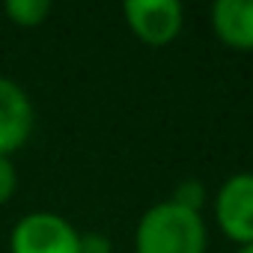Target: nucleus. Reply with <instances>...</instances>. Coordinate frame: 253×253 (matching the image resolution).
Masks as SVG:
<instances>
[{
    "label": "nucleus",
    "mask_w": 253,
    "mask_h": 253,
    "mask_svg": "<svg viewBox=\"0 0 253 253\" xmlns=\"http://www.w3.org/2000/svg\"><path fill=\"white\" fill-rule=\"evenodd\" d=\"M209 226L200 211L173 200L149 206L134 226V253H206Z\"/></svg>",
    "instance_id": "obj_1"
},
{
    "label": "nucleus",
    "mask_w": 253,
    "mask_h": 253,
    "mask_svg": "<svg viewBox=\"0 0 253 253\" xmlns=\"http://www.w3.org/2000/svg\"><path fill=\"white\" fill-rule=\"evenodd\" d=\"M81 229L57 211H27L9 232V253H78Z\"/></svg>",
    "instance_id": "obj_2"
},
{
    "label": "nucleus",
    "mask_w": 253,
    "mask_h": 253,
    "mask_svg": "<svg viewBox=\"0 0 253 253\" xmlns=\"http://www.w3.org/2000/svg\"><path fill=\"white\" fill-rule=\"evenodd\" d=\"M214 223L235 247L253 244V173H232L214 191Z\"/></svg>",
    "instance_id": "obj_3"
},
{
    "label": "nucleus",
    "mask_w": 253,
    "mask_h": 253,
    "mask_svg": "<svg viewBox=\"0 0 253 253\" xmlns=\"http://www.w3.org/2000/svg\"><path fill=\"white\" fill-rule=\"evenodd\" d=\"M128 30L149 48H167L185 24V9L179 0H128L122 6Z\"/></svg>",
    "instance_id": "obj_4"
},
{
    "label": "nucleus",
    "mask_w": 253,
    "mask_h": 253,
    "mask_svg": "<svg viewBox=\"0 0 253 253\" xmlns=\"http://www.w3.org/2000/svg\"><path fill=\"white\" fill-rule=\"evenodd\" d=\"M36 128V107L21 84L0 78V158H15Z\"/></svg>",
    "instance_id": "obj_5"
},
{
    "label": "nucleus",
    "mask_w": 253,
    "mask_h": 253,
    "mask_svg": "<svg viewBox=\"0 0 253 253\" xmlns=\"http://www.w3.org/2000/svg\"><path fill=\"white\" fill-rule=\"evenodd\" d=\"M209 21L229 51L253 54V0H217Z\"/></svg>",
    "instance_id": "obj_6"
},
{
    "label": "nucleus",
    "mask_w": 253,
    "mask_h": 253,
    "mask_svg": "<svg viewBox=\"0 0 253 253\" xmlns=\"http://www.w3.org/2000/svg\"><path fill=\"white\" fill-rule=\"evenodd\" d=\"M3 15L21 27V30H33V27H42L51 15V3L48 0H6L3 3Z\"/></svg>",
    "instance_id": "obj_7"
},
{
    "label": "nucleus",
    "mask_w": 253,
    "mask_h": 253,
    "mask_svg": "<svg viewBox=\"0 0 253 253\" xmlns=\"http://www.w3.org/2000/svg\"><path fill=\"white\" fill-rule=\"evenodd\" d=\"M176 206H182V209H188V211H200L203 214V209H206V203H209V191H206V185L200 182V179H182L176 188H173V197H170Z\"/></svg>",
    "instance_id": "obj_8"
},
{
    "label": "nucleus",
    "mask_w": 253,
    "mask_h": 253,
    "mask_svg": "<svg viewBox=\"0 0 253 253\" xmlns=\"http://www.w3.org/2000/svg\"><path fill=\"white\" fill-rule=\"evenodd\" d=\"M18 188V170L12 158H0V206H6L15 197Z\"/></svg>",
    "instance_id": "obj_9"
},
{
    "label": "nucleus",
    "mask_w": 253,
    "mask_h": 253,
    "mask_svg": "<svg viewBox=\"0 0 253 253\" xmlns=\"http://www.w3.org/2000/svg\"><path fill=\"white\" fill-rule=\"evenodd\" d=\"M78 253H113V241L104 232H81V247Z\"/></svg>",
    "instance_id": "obj_10"
},
{
    "label": "nucleus",
    "mask_w": 253,
    "mask_h": 253,
    "mask_svg": "<svg viewBox=\"0 0 253 253\" xmlns=\"http://www.w3.org/2000/svg\"><path fill=\"white\" fill-rule=\"evenodd\" d=\"M235 253H253V244H247V247H238Z\"/></svg>",
    "instance_id": "obj_11"
}]
</instances>
